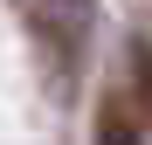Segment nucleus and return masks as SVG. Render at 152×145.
<instances>
[{
	"label": "nucleus",
	"mask_w": 152,
	"mask_h": 145,
	"mask_svg": "<svg viewBox=\"0 0 152 145\" xmlns=\"http://www.w3.org/2000/svg\"><path fill=\"white\" fill-rule=\"evenodd\" d=\"M145 131H152V117L132 97V83L104 90V104H97V145H145Z\"/></svg>",
	"instance_id": "2"
},
{
	"label": "nucleus",
	"mask_w": 152,
	"mask_h": 145,
	"mask_svg": "<svg viewBox=\"0 0 152 145\" xmlns=\"http://www.w3.org/2000/svg\"><path fill=\"white\" fill-rule=\"evenodd\" d=\"M132 97H138L145 117H152V42H138V35H132Z\"/></svg>",
	"instance_id": "3"
},
{
	"label": "nucleus",
	"mask_w": 152,
	"mask_h": 145,
	"mask_svg": "<svg viewBox=\"0 0 152 145\" xmlns=\"http://www.w3.org/2000/svg\"><path fill=\"white\" fill-rule=\"evenodd\" d=\"M21 14H28L42 55L56 62V76L69 83L76 55H83V35H90V0H21Z\"/></svg>",
	"instance_id": "1"
}]
</instances>
